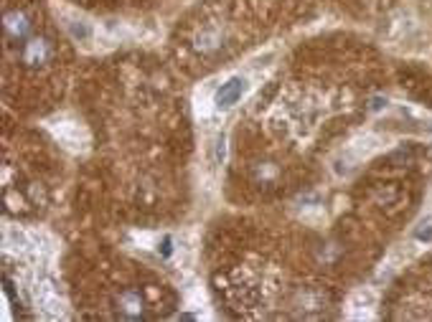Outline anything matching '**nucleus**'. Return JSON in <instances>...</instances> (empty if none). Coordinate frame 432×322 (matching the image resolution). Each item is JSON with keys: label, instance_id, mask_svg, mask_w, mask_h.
Masks as SVG:
<instances>
[{"label": "nucleus", "instance_id": "nucleus-4", "mask_svg": "<svg viewBox=\"0 0 432 322\" xmlns=\"http://www.w3.org/2000/svg\"><path fill=\"white\" fill-rule=\"evenodd\" d=\"M244 87H247V81L242 76H234L226 84H221L219 92H216V97H214L216 107H219V109H226V107L236 104V102H239V97L244 94Z\"/></svg>", "mask_w": 432, "mask_h": 322}, {"label": "nucleus", "instance_id": "nucleus-3", "mask_svg": "<svg viewBox=\"0 0 432 322\" xmlns=\"http://www.w3.org/2000/svg\"><path fill=\"white\" fill-rule=\"evenodd\" d=\"M33 20L26 10H10L5 15V38L8 41H23L31 36Z\"/></svg>", "mask_w": 432, "mask_h": 322}, {"label": "nucleus", "instance_id": "nucleus-1", "mask_svg": "<svg viewBox=\"0 0 432 322\" xmlns=\"http://www.w3.org/2000/svg\"><path fill=\"white\" fill-rule=\"evenodd\" d=\"M54 41L49 36H28L26 44L20 46V61L26 63L28 69H43L54 61Z\"/></svg>", "mask_w": 432, "mask_h": 322}, {"label": "nucleus", "instance_id": "nucleus-2", "mask_svg": "<svg viewBox=\"0 0 432 322\" xmlns=\"http://www.w3.org/2000/svg\"><path fill=\"white\" fill-rule=\"evenodd\" d=\"M115 312L120 320H147V305H145V297L133 289V287H127L122 289L117 297H115Z\"/></svg>", "mask_w": 432, "mask_h": 322}, {"label": "nucleus", "instance_id": "nucleus-6", "mask_svg": "<svg viewBox=\"0 0 432 322\" xmlns=\"http://www.w3.org/2000/svg\"><path fill=\"white\" fill-rule=\"evenodd\" d=\"M168 254H170V239L163 241V256H168Z\"/></svg>", "mask_w": 432, "mask_h": 322}, {"label": "nucleus", "instance_id": "nucleus-5", "mask_svg": "<svg viewBox=\"0 0 432 322\" xmlns=\"http://www.w3.org/2000/svg\"><path fill=\"white\" fill-rule=\"evenodd\" d=\"M415 236H417L420 241H432V218H430V221H425V223L417 228V233H415Z\"/></svg>", "mask_w": 432, "mask_h": 322}]
</instances>
